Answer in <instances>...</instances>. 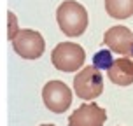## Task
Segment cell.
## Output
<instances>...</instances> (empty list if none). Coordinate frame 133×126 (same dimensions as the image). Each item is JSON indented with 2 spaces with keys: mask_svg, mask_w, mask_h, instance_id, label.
<instances>
[{
  "mask_svg": "<svg viewBox=\"0 0 133 126\" xmlns=\"http://www.w3.org/2000/svg\"><path fill=\"white\" fill-rule=\"evenodd\" d=\"M58 26L68 37H81L88 28V11L75 0H65L56 9Z\"/></svg>",
  "mask_w": 133,
  "mask_h": 126,
  "instance_id": "6da1fadb",
  "label": "cell"
},
{
  "mask_svg": "<svg viewBox=\"0 0 133 126\" xmlns=\"http://www.w3.org/2000/svg\"><path fill=\"white\" fill-rule=\"evenodd\" d=\"M86 53L79 44L74 42H60L51 53V63L61 72H75L84 65Z\"/></svg>",
  "mask_w": 133,
  "mask_h": 126,
  "instance_id": "7a4b0ae2",
  "label": "cell"
},
{
  "mask_svg": "<svg viewBox=\"0 0 133 126\" xmlns=\"http://www.w3.org/2000/svg\"><path fill=\"white\" fill-rule=\"evenodd\" d=\"M11 42L14 53L25 60H39L46 51L44 37L35 30H19Z\"/></svg>",
  "mask_w": 133,
  "mask_h": 126,
  "instance_id": "3957f363",
  "label": "cell"
},
{
  "mask_svg": "<svg viewBox=\"0 0 133 126\" xmlns=\"http://www.w3.org/2000/svg\"><path fill=\"white\" fill-rule=\"evenodd\" d=\"M74 91L82 100H95L103 91V77L98 68L84 67L75 77H74Z\"/></svg>",
  "mask_w": 133,
  "mask_h": 126,
  "instance_id": "277c9868",
  "label": "cell"
},
{
  "mask_svg": "<svg viewBox=\"0 0 133 126\" xmlns=\"http://www.w3.org/2000/svg\"><path fill=\"white\" fill-rule=\"evenodd\" d=\"M44 105L54 114H63L72 105V91L61 81H49L42 88Z\"/></svg>",
  "mask_w": 133,
  "mask_h": 126,
  "instance_id": "5b68a950",
  "label": "cell"
},
{
  "mask_svg": "<svg viewBox=\"0 0 133 126\" xmlns=\"http://www.w3.org/2000/svg\"><path fill=\"white\" fill-rule=\"evenodd\" d=\"M105 121V109L98 107L96 103H84L70 114L68 126H103Z\"/></svg>",
  "mask_w": 133,
  "mask_h": 126,
  "instance_id": "8992f818",
  "label": "cell"
},
{
  "mask_svg": "<svg viewBox=\"0 0 133 126\" xmlns=\"http://www.w3.org/2000/svg\"><path fill=\"white\" fill-rule=\"evenodd\" d=\"M103 44L109 49H112L114 53L128 56L133 47V32L130 28L123 26V25H116V26L109 28L105 32Z\"/></svg>",
  "mask_w": 133,
  "mask_h": 126,
  "instance_id": "52a82bcc",
  "label": "cell"
},
{
  "mask_svg": "<svg viewBox=\"0 0 133 126\" xmlns=\"http://www.w3.org/2000/svg\"><path fill=\"white\" fill-rule=\"evenodd\" d=\"M109 79L116 86H130L133 84V61L130 58H117L112 61L110 68L107 70Z\"/></svg>",
  "mask_w": 133,
  "mask_h": 126,
  "instance_id": "ba28073f",
  "label": "cell"
},
{
  "mask_svg": "<svg viewBox=\"0 0 133 126\" xmlns=\"http://www.w3.org/2000/svg\"><path fill=\"white\" fill-rule=\"evenodd\" d=\"M105 11L114 19H126L133 16V0H105Z\"/></svg>",
  "mask_w": 133,
  "mask_h": 126,
  "instance_id": "9c48e42d",
  "label": "cell"
},
{
  "mask_svg": "<svg viewBox=\"0 0 133 126\" xmlns=\"http://www.w3.org/2000/svg\"><path fill=\"white\" fill-rule=\"evenodd\" d=\"M112 54L109 49H103V51H100L93 56V67L95 68H98V70H109L110 65H112Z\"/></svg>",
  "mask_w": 133,
  "mask_h": 126,
  "instance_id": "30bf717a",
  "label": "cell"
},
{
  "mask_svg": "<svg viewBox=\"0 0 133 126\" xmlns=\"http://www.w3.org/2000/svg\"><path fill=\"white\" fill-rule=\"evenodd\" d=\"M7 18H9V40H12L14 37H16V33L19 32V28H18V18L14 16L12 11H9L7 12Z\"/></svg>",
  "mask_w": 133,
  "mask_h": 126,
  "instance_id": "8fae6325",
  "label": "cell"
},
{
  "mask_svg": "<svg viewBox=\"0 0 133 126\" xmlns=\"http://www.w3.org/2000/svg\"><path fill=\"white\" fill-rule=\"evenodd\" d=\"M128 58H130V60L133 61V47H131V51H130V54H128Z\"/></svg>",
  "mask_w": 133,
  "mask_h": 126,
  "instance_id": "7c38bea8",
  "label": "cell"
},
{
  "mask_svg": "<svg viewBox=\"0 0 133 126\" xmlns=\"http://www.w3.org/2000/svg\"><path fill=\"white\" fill-rule=\"evenodd\" d=\"M42 126H54V124H42Z\"/></svg>",
  "mask_w": 133,
  "mask_h": 126,
  "instance_id": "4fadbf2b",
  "label": "cell"
}]
</instances>
